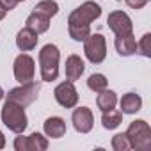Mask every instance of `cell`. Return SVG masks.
<instances>
[{
    "mask_svg": "<svg viewBox=\"0 0 151 151\" xmlns=\"http://www.w3.org/2000/svg\"><path fill=\"white\" fill-rule=\"evenodd\" d=\"M13 71H14V78L20 84H29L34 80V75H36V62L30 55L27 53H20L14 59L13 64Z\"/></svg>",
    "mask_w": 151,
    "mask_h": 151,
    "instance_id": "obj_7",
    "label": "cell"
},
{
    "mask_svg": "<svg viewBox=\"0 0 151 151\" xmlns=\"http://www.w3.org/2000/svg\"><path fill=\"white\" fill-rule=\"evenodd\" d=\"M137 52H139L140 55L151 59V34H149V32L144 34V36L140 37V41L137 43Z\"/></svg>",
    "mask_w": 151,
    "mask_h": 151,
    "instance_id": "obj_24",
    "label": "cell"
},
{
    "mask_svg": "<svg viewBox=\"0 0 151 151\" xmlns=\"http://www.w3.org/2000/svg\"><path fill=\"white\" fill-rule=\"evenodd\" d=\"M14 149L16 151H29L27 149V137H23L22 133H18V137L14 139Z\"/></svg>",
    "mask_w": 151,
    "mask_h": 151,
    "instance_id": "obj_25",
    "label": "cell"
},
{
    "mask_svg": "<svg viewBox=\"0 0 151 151\" xmlns=\"http://www.w3.org/2000/svg\"><path fill=\"white\" fill-rule=\"evenodd\" d=\"M43 130H45V133H46L48 137H52V139H60V137L66 135V123H64L62 117L53 116V117H48V119L45 121Z\"/></svg>",
    "mask_w": 151,
    "mask_h": 151,
    "instance_id": "obj_14",
    "label": "cell"
},
{
    "mask_svg": "<svg viewBox=\"0 0 151 151\" xmlns=\"http://www.w3.org/2000/svg\"><path fill=\"white\" fill-rule=\"evenodd\" d=\"M37 34L30 29H22L18 34H16V46L22 50V52H30L37 46Z\"/></svg>",
    "mask_w": 151,
    "mask_h": 151,
    "instance_id": "obj_13",
    "label": "cell"
},
{
    "mask_svg": "<svg viewBox=\"0 0 151 151\" xmlns=\"http://www.w3.org/2000/svg\"><path fill=\"white\" fill-rule=\"evenodd\" d=\"M25 23H27V29L34 30L37 36L43 34V32H46V30L50 29V18H46V16H43V14H39V13L29 14V18H27Z\"/></svg>",
    "mask_w": 151,
    "mask_h": 151,
    "instance_id": "obj_16",
    "label": "cell"
},
{
    "mask_svg": "<svg viewBox=\"0 0 151 151\" xmlns=\"http://www.w3.org/2000/svg\"><path fill=\"white\" fill-rule=\"evenodd\" d=\"M123 123V112L121 110H105L103 116H101V124L105 130H116L119 124Z\"/></svg>",
    "mask_w": 151,
    "mask_h": 151,
    "instance_id": "obj_18",
    "label": "cell"
},
{
    "mask_svg": "<svg viewBox=\"0 0 151 151\" xmlns=\"http://www.w3.org/2000/svg\"><path fill=\"white\" fill-rule=\"evenodd\" d=\"M112 149L114 151H128V149H132L126 133H117V135L112 137Z\"/></svg>",
    "mask_w": 151,
    "mask_h": 151,
    "instance_id": "obj_23",
    "label": "cell"
},
{
    "mask_svg": "<svg viewBox=\"0 0 151 151\" xmlns=\"http://www.w3.org/2000/svg\"><path fill=\"white\" fill-rule=\"evenodd\" d=\"M16 2H23V0H16Z\"/></svg>",
    "mask_w": 151,
    "mask_h": 151,
    "instance_id": "obj_31",
    "label": "cell"
},
{
    "mask_svg": "<svg viewBox=\"0 0 151 151\" xmlns=\"http://www.w3.org/2000/svg\"><path fill=\"white\" fill-rule=\"evenodd\" d=\"M100 16H101V7L93 0H87L68 16V25H91Z\"/></svg>",
    "mask_w": 151,
    "mask_h": 151,
    "instance_id": "obj_5",
    "label": "cell"
},
{
    "mask_svg": "<svg viewBox=\"0 0 151 151\" xmlns=\"http://www.w3.org/2000/svg\"><path fill=\"white\" fill-rule=\"evenodd\" d=\"M39 91H41V84L39 82H29V84H22L20 87H14L11 89L6 98L7 101H13L16 105H22V107H29L30 103H34L39 96Z\"/></svg>",
    "mask_w": 151,
    "mask_h": 151,
    "instance_id": "obj_4",
    "label": "cell"
},
{
    "mask_svg": "<svg viewBox=\"0 0 151 151\" xmlns=\"http://www.w3.org/2000/svg\"><path fill=\"white\" fill-rule=\"evenodd\" d=\"M0 117H2V123L11 132H14V133H23L25 128L29 126V119H27V114H25V107L16 105V103L7 101V100H6V103L2 107Z\"/></svg>",
    "mask_w": 151,
    "mask_h": 151,
    "instance_id": "obj_2",
    "label": "cell"
},
{
    "mask_svg": "<svg viewBox=\"0 0 151 151\" xmlns=\"http://www.w3.org/2000/svg\"><path fill=\"white\" fill-rule=\"evenodd\" d=\"M126 6L132 7V9H142L146 4H147V0H124Z\"/></svg>",
    "mask_w": 151,
    "mask_h": 151,
    "instance_id": "obj_26",
    "label": "cell"
},
{
    "mask_svg": "<svg viewBox=\"0 0 151 151\" xmlns=\"http://www.w3.org/2000/svg\"><path fill=\"white\" fill-rule=\"evenodd\" d=\"M84 71H86V64H84V60L78 55L73 53V55H69L66 59V78L69 82L78 80L82 75H84Z\"/></svg>",
    "mask_w": 151,
    "mask_h": 151,
    "instance_id": "obj_12",
    "label": "cell"
},
{
    "mask_svg": "<svg viewBox=\"0 0 151 151\" xmlns=\"http://www.w3.org/2000/svg\"><path fill=\"white\" fill-rule=\"evenodd\" d=\"M84 53L89 62L101 64L107 57V41L103 34H89L84 41Z\"/></svg>",
    "mask_w": 151,
    "mask_h": 151,
    "instance_id": "obj_6",
    "label": "cell"
},
{
    "mask_svg": "<svg viewBox=\"0 0 151 151\" xmlns=\"http://www.w3.org/2000/svg\"><path fill=\"white\" fill-rule=\"evenodd\" d=\"M119 105H121L123 114H137L140 110V107H142V98L139 94H135V93H126L121 98Z\"/></svg>",
    "mask_w": 151,
    "mask_h": 151,
    "instance_id": "obj_15",
    "label": "cell"
},
{
    "mask_svg": "<svg viewBox=\"0 0 151 151\" xmlns=\"http://www.w3.org/2000/svg\"><path fill=\"white\" fill-rule=\"evenodd\" d=\"M107 23H109V29L119 36V34H128V32H133V23L130 20V16L123 11H112L107 18Z\"/></svg>",
    "mask_w": 151,
    "mask_h": 151,
    "instance_id": "obj_10",
    "label": "cell"
},
{
    "mask_svg": "<svg viewBox=\"0 0 151 151\" xmlns=\"http://www.w3.org/2000/svg\"><path fill=\"white\" fill-rule=\"evenodd\" d=\"M34 13H39V14H43V16L52 20V16H55L59 13V4L55 2V0H41V2L36 4Z\"/></svg>",
    "mask_w": 151,
    "mask_h": 151,
    "instance_id": "obj_19",
    "label": "cell"
},
{
    "mask_svg": "<svg viewBox=\"0 0 151 151\" xmlns=\"http://www.w3.org/2000/svg\"><path fill=\"white\" fill-rule=\"evenodd\" d=\"M27 149L29 151H45V149H48V139L43 137L41 133L34 132L27 137Z\"/></svg>",
    "mask_w": 151,
    "mask_h": 151,
    "instance_id": "obj_20",
    "label": "cell"
},
{
    "mask_svg": "<svg viewBox=\"0 0 151 151\" xmlns=\"http://www.w3.org/2000/svg\"><path fill=\"white\" fill-rule=\"evenodd\" d=\"M116 50L119 55L123 57H130L133 53H137V41H135V36L133 32H128V34H119L116 36Z\"/></svg>",
    "mask_w": 151,
    "mask_h": 151,
    "instance_id": "obj_11",
    "label": "cell"
},
{
    "mask_svg": "<svg viewBox=\"0 0 151 151\" xmlns=\"http://www.w3.org/2000/svg\"><path fill=\"white\" fill-rule=\"evenodd\" d=\"M59 59L60 52L55 45L48 43L39 52V66H41V80L52 82L59 77Z\"/></svg>",
    "mask_w": 151,
    "mask_h": 151,
    "instance_id": "obj_1",
    "label": "cell"
},
{
    "mask_svg": "<svg viewBox=\"0 0 151 151\" xmlns=\"http://www.w3.org/2000/svg\"><path fill=\"white\" fill-rule=\"evenodd\" d=\"M71 121H73V128L78 133H89L93 130L94 124V116L93 110L89 107H78L75 109L71 114Z\"/></svg>",
    "mask_w": 151,
    "mask_h": 151,
    "instance_id": "obj_9",
    "label": "cell"
},
{
    "mask_svg": "<svg viewBox=\"0 0 151 151\" xmlns=\"http://www.w3.org/2000/svg\"><path fill=\"white\" fill-rule=\"evenodd\" d=\"M16 0H0V6H2L6 11H13L14 7H16Z\"/></svg>",
    "mask_w": 151,
    "mask_h": 151,
    "instance_id": "obj_27",
    "label": "cell"
},
{
    "mask_svg": "<svg viewBox=\"0 0 151 151\" xmlns=\"http://www.w3.org/2000/svg\"><path fill=\"white\" fill-rule=\"evenodd\" d=\"M6 14H7V11H6L2 6H0V20H4V18H6Z\"/></svg>",
    "mask_w": 151,
    "mask_h": 151,
    "instance_id": "obj_29",
    "label": "cell"
},
{
    "mask_svg": "<svg viewBox=\"0 0 151 151\" xmlns=\"http://www.w3.org/2000/svg\"><path fill=\"white\" fill-rule=\"evenodd\" d=\"M53 96L57 100V103L64 109H73V107H77L78 103V93L77 89H75V84L66 80L62 84H59L53 91Z\"/></svg>",
    "mask_w": 151,
    "mask_h": 151,
    "instance_id": "obj_8",
    "label": "cell"
},
{
    "mask_svg": "<svg viewBox=\"0 0 151 151\" xmlns=\"http://www.w3.org/2000/svg\"><path fill=\"white\" fill-rule=\"evenodd\" d=\"M124 133H126L130 146L133 149H137V151H149L151 149V128L144 119L132 121Z\"/></svg>",
    "mask_w": 151,
    "mask_h": 151,
    "instance_id": "obj_3",
    "label": "cell"
},
{
    "mask_svg": "<svg viewBox=\"0 0 151 151\" xmlns=\"http://www.w3.org/2000/svg\"><path fill=\"white\" fill-rule=\"evenodd\" d=\"M107 77L105 75H101V73H94V75H91V77L87 78V87L93 91V93H101V91H105L107 89Z\"/></svg>",
    "mask_w": 151,
    "mask_h": 151,
    "instance_id": "obj_22",
    "label": "cell"
},
{
    "mask_svg": "<svg viewBox=\"0 0 151 151\" xmlns=\"http://www.w3.org/2000/svg\"><path fill=\"white\" fill-rule=\"evenodd\" d=\"M4 96H6V94H4V89L0 87V101H2V98H4Z\"/></svg>",
    "mask_w": 151,
    "mask_h": 151,
    "instance_id": "obj_30",
    "label": "cell"
},
{
    "mask_svg": "<svg viewBox=\"0 0 151 151\" xmlns=\"http://www.w3.org/2000/svg\"><path fill=\"white\" fill-rule=\"evenodd\" d=\"M96 105H98V109H100L101 112L110 110V109H114V107L117 105V94H116L114 91H107V89H105V91L98 93Z\"/></svg>",
    "mask_w": 151,
    "mask_h": 151,
    "instance_id": "obj_17",
    "label": "cell"
},
{
    "mask_svg": "<svg viewBox=\"0 0 151 151\" xmlns=\"http://www.w3.org/2000/svg\"><path fill=\"white\" fill-rule=\"evenodd\" d=\"M6 147V137L2 133V130H0V149H4Z\"/></svg>",
    "mask_w": 151,
    "mask_h": 151,
    "instance_id": "obj_28",
    "label": "cell"
},
{
    "mask_svg": "<svg viewBox=\"0 0 151 151\" xmlns=\"http://www.w3.org/2000/svg\"><path fill=\"white\" fill-rule=\"evenodd\" d=\"M68 32L73 41H86L91 34V25H68Z\"/></svg>",
    "mask_w": 151,
    "mask_h": 151,
    "instance_id": "obj_21",
    "label": "cell"
}]
</instances>
